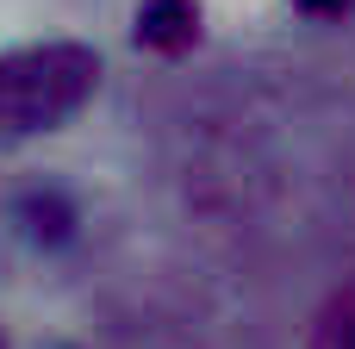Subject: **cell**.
Returning a JSON list of instances; mask_svg holds the SVG:
<instances>
[{
  "label": "cell",
  "mask_w": 355,
  "mask_h": 349,
  "mask_svg": "<svg viewBox=\"0 0 355 349\" xmlns=\"http://www.w3.org/2000/svg\"><path fill=\"white\" fill-rule=\"evenodd\" d=\"M312 349H355V281H343L324 300V312L312 325Z\"/></svg>",
  "instance_id": "cell-3"
},
{
  "label": "cell",
  "mask_w": 355,
  "mask_h": 349,
  "mask_svg": "<svg viewBox=\"0 0 355 349\" xmlns=\"http://www.w3.org/2000/svg\"><path fill=\"white\" fill-rule=\"evenodd\" d=\"M300 6H306V12H343L349 0H300Z\"/></svg>",
  "instance_id": "cell-4"
},
{
  "label": "cell",
  "mask_w": 355,
  "mask_h": 349,
  "mask_svg": "<svg viewBox=\"0 0 355 349\" xmlns=\"http://www.w3.org/2000/svg\"><path fill=\"white\" fill-rule=\"evenodd\" d=\"M193 31H200V6L193 0H144V12H137V37L156 44V50L193 44Z\"/></svg>",
  "instance_id": "cell-2"
},
{
  "label": "cell",
  "mask_w": 355,
  "mask_h": 349,
  "mask_svg": "<svg viewBox=\"0 0 355 349\" xmlns=\"http://www.w3.org/2000/svg\"><path fill=\"white\" fill-rule=\"evenodd\" d=\"M100 81V56L87 44H25L0 50V144L62 125Z\"/></svg>",
  "instance_id": "cell-1"
}]
</instances>
